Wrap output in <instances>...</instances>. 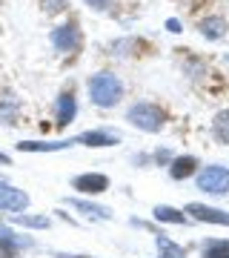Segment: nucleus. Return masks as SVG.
<instances>
[{"label": "nucleus", "instance_id": "nucleus-1", "mask_svg": "<svg viewBox=\"0 0 229 258\" xmlns=\"http://www.w3.org/2000/svg\"><path fill=\"white\" fill-rule=\"evenodd\" d=\"M89 95L98 106H115L120 101V95H123V86H120V81L115 75L101 72L89 81Z\"/></svg>", "mask_w": 229, "mask_h": 258}, {"label": "nucleus", "instance_id": "nucleus-2", "mask_svg": "<svg viewBox=\"0 0 229 258\" xmlns=\"http://www.w3.org/2000/svg\"><path fill=\"white\" fill-rule=\"evenodd\" d=\"M129 120H132L135 126L146 129V132H158V129L164 126V112H161V106H155V103H135V106L129 109Z\"/></svg>", "mask_w": 229, "mask_h": 258}, {"label": "nucleus", "instance_id": "nucleus-3", "mask_svg": "<svg viewBox=\"0 0 229 258\" xmlns=\"http://www.w3.org/2000/svg\"><path fill=\"white\" fill-rule=\"evenodd\" d=\"M198 186L201 189H206V192H226L229 189V169H223V166H206L201 175H198Z\"/></svg>", "mask_w": 229, "mask_h": 258}, {"label": "nucleus", "instance_id": "nucleus-4", "mask_svg": "<svg viewBox=\"0 0 229 258\" xmlns=\"http://www.w3.org/2000/svg\"><path fill=\"white\" fill-rule=\"evenodd\" d=\"M26 204H29V195L23 192V189H15V186L0 184V210L18 212V210H26Z\"/></svg>", "mask_w": 229, "mask_h": 258}, {"label": "nucleus", "instance_id": "nucleus-5", "mask_svg": "<svg viewBox=\"0 0 229 258\" xmlns=\"http://www.w3.org/2000/svg\"><path fill=\"white\" fill-rule=\"evenodd\" d=\"M186 212H192V218L198 221H209V224H229V212H220L215 207H203V204H189Z\"/></svg>", "mask_w": 229, "mask_h": 258}, {"label": "nucleus", "instance_id": "nucleus-6", "mask_svg": "<svg viewBox=\"0 0 229 258\" xmlns=\"http://www.w3.org/2000/svg\"><path fill=\"white\" fill-rule=\"evenodd\" d=\"M74 189L98 195V192H103V189H109V178L106 175H81V178H74Z\"/></svg>", "mask_w": 229, "mask_h": 258}, {"label": "nucleus", "instance_id": "nucleus-7", "mask_svg": "<svg viewBox=\"0 0 229 258\" xmlns=\"http://www.w3.org/2000/svg\"><path fill=\"white\" fill-rule=\"evenodd\" d=\"M52 40H55V46H60L66 52V49H78L81 46V32L74 26H63V29H57L55 35H52Z\"/></svg>", "mask_w": 229, "mask_h": 258}, {"label": "nucleus", "instance_id": "nucleus-8", "mask_svg": "<svg viewBox=\"0 0 229 258\" xmlns=\"http://www.w3.org/2000/svg\"><path fill=\"white\" fill-rule=\"evenodd\" d=\"M195 166H198V161H195L192 155L178 158V161L172 164V178H178V181H181V178H189L195 172Z\"/></svg>", "mask_w": 229, "mask_h": 258}, {"label": "nucleus", "instance_id": "nucleus-9", "mask_svg": "<svg viewBox=\"0 0 229 258\" xmlns=\"http://www.w3.org/2000/svg\"><path fill=\"white\" fill-rule=\"evenodd\" d=\"M0 258H18V238L9 230H0Z\"/></svg>", "mask_w": 229, "mask_h": 258}, {"label": "nucleus", "instance_id": "nucleus-10", "mask_svg": "<svg viewBox=\"0 0 229 258\" xmlns=\"http://www.w3.org/2000/svg\"><path fill=\"white\" fill-rule=\"evenodd\" d=\"M212 132L220 144H229V112H220L218 118L212 120Z\"/></svg>", "mask_w": 229, "mask_h": 258}, {"label": "nucleus", "instance_id": "nucleus-11", "mask_svg": "<svg viewBox=\"0 0 229 258\" xmlns=\"http://www.w3.org/2000/svg\"><path fill=\"white\" fill-rule=\"evenodd\" d=\"M72 118H74V98L72 95H63V98H60V112H57V123L66 126Z\"/></svg>", "mask_w": 229, "mask_h": 258}, {"label": "nucleus", "instance_id": "nucleus-12", "mask_svg": "<svg viewBox=\"0 0 229 258\" xmlns=\"http://www.w3.org/2000/svg\"><path fill=\"white\" fill-rule=\"evenodd\" d=\"M203 255L206 258H229V241H209L203 247Z\"/></svg>", "mask_w": 229, "mask_h": 258}, {"label": "nucleus", "instance_id": "nucleus-13", "mask_svg": "<svg viewBox=\"0 0 229 258\" xmlns=\"http://www.w3.org/2000/svg\"><path fill=\"white\" fill-rule=\"evenodd\" d=\"M155 218L158 221H169V224H183V212L172 210V207H155Z\"/></svg>", "mask_w": 229, "mask_h": 258}, {"label": "nucleus", "instance_id": "nucleus-14", "mask_svg": "<svg viewBox=\"0 0 229 258\" xmlns=\"http://www.w3.org/2000/svg\"><path fill=\"white\" fill-rule=\"evenodd\" d=\"M81 141L89 144V147H109V144H115V138L106 135V132H86V135H81Z\"/></svg>", "mask_w": 229, "mask_h": 258}, {"label": "nucleus", "instance_id": "nucleus-15", "mask_svg": "<svg viewBox=\"0 0 229 258\" xmlns=\"http://www.w3.org/2000/svg\"><path fill=\"white\" fill-rule=\"evenodd\" d=\"M158 247H161V252H164L161 258H183V249L178 247V244H172L169 238H158Z\"/></svg>", "mask_w": 229, "mask_h": 258}, {"label": "nucleus", "instance_id": "nucleus-16", "mask_svg": "<svg viewBox=\"0 0 229 258\" xmlns=\"http://www.w3.org/2000/svg\"><path fill=\"white\" fill-rule=\"evenodd\" d=\"M206 37H220L223 35V20L220 18H212V20H203V29H201Z\"/></svg>", "mask_w": 229, "mask_h": 258}, {"label": "nucleus", "instance_id": "nucleus-17", "mask_svg": "<svg viewBox=\"0 0 229 258\" xmlns=\"http://www.w3.org/2000/svg\"><path fill=\"white\" fill-rule=\"evenodd\" d=\"M18 221L20 224H29V227H46V224H49L46 218H26V215H20Z\"/></svg>", "mask_w": 229, "mask_h": 258}, {"label": "nucleus", "instance_id": "nucleus-18", "mask_svg": "<svg viewBox=\"0 0 229 258\" xmlns=\"http://www.w3.org/2000/svg\"><path fill=\"white\" fill-rule=\"evenodd\" d=\"M86 3H92L95 9H106V6H109L112 0H86Z\"/></svg>", "mask_w": 229, "mask_h": 258}, {"label": "nucleus", "instance_id": "nucleus-19", "mask_svg": "<svg viewBox=\"0 0 229 258\" xmlns=\"http://www.w3.org/2000/svg\"><path fill=\"white\" fill-rule=\"evenodd\" d=\"M0 164H9V158L3 155V152H0Z\"/></svg>", "mask_w": 229, "mask_h": 258}]
</instances>
